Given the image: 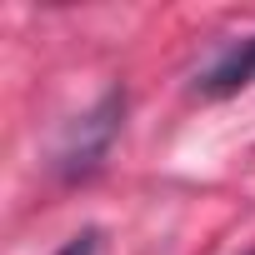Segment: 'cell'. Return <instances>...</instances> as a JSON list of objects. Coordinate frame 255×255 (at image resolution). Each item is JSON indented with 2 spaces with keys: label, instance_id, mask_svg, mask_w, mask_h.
<instances>
[{
  "label": "cell",
  "instance_id": "cell-1",
  "mask_svg": "<svg viewBox=\"0 0 255 255\" xmlns=\"http://www.w3.org/2000/svg\"><path fill=\"white\" fill-rule=\"evenodd\" d=\"M115 120H120V95H105V100L80 120L75 140H70L65 155H60V170H65V175H85V170L105 155V145H110V135H115Z\"/></svg>",
  "mask_w": 255,
  "mask_h": 255
},
{
  "label": "cell",
  "instance_id": "cell-2",
  "mask_svg": "<svg viewBox=\"0 0 255 255\" xmlns=\"http://www.w3.org/2000/svg\"><path fill=\"white\" fill-rule=\"evenodd\" d=\"M255 80V35L250 40H240V45H230L200 80H195V90L205 95V100H225V95H235V90H245Z\"/></svg>",
  "mask_w": 255,
  "mask_h": 255
},
{
  "label": "cell",
  "instance_id": "cell-3",
  "mask_svg": "<svg viewBox=\"0 0 255 255\" xmlns=\"http://www.w3.org/2000/svg\"><path fill=\"white\" fill-rule=\"evenodd\" d=\"M95 245H100V235H95V230H80V235H70L55 255H95Z\"/></svg>",
  "mask_w": 255,
  "mask_h": 255
}]
</instances>
